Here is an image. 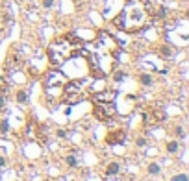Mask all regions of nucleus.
<instances>
[{
	"label": "nucleus",
	"mask_w": 189,
	"mask_h": 181,
	"mask_svg": "<svg viewBox=\"0 0 189 181\" xmlns=\"http://www.w3.org/2000/svg\"><path fill=\"white\" fill-rule=\"evenodd\" d=\"M82 50H84V54H85V57H87L89 67H91L95 76L104 78V76H108V74H111L115 70L119 46H117V41L109 33H106V32L98 33V37H96L93 43L85 44Z\"/></svg>",
	"instance_id": "f257e3e1"
},
{
	"label": "nucleus",
	"mask_w": 189,
	"mask_h": 181,
	"mask_svg": "<svg viewBox=\"0 0 189 181\" xmlns=\"http://www.w3.org/2000/svg\"><path fill=\"white\" fill-rule=\"evenodd\" d=\"M152 22V9L146 0H126L122 11L113 21L119 30L126 33H135L149 28Z\"/></svg>",
	"instance_id": "f03ea898"
},
{
	"label": "nucleus",
	"mask_w": 189,
	"mask_h": 181,
	"mask_svg": "<svg viewBox=\"0 0 189 181\" xmlns=\"http://www.w3.org/2000/svg\"><path fill=\"white\" fill-rule=\"evenodd\" d=\"M84 48V43L80 39H76L74 35H67V37H61L58 41H54L48 48V56L50 61L56 67H61L63 63H67L70 57L78 56Z\"/></svg>",
	"instance_id": "7ed1b4c3"
},
{
	"label": "nucleus",
	"mask_w": 189,
	"mask_h": 181,
	"mask_svg": "<svg viewBox=\"0 0 189 181\" xmlns=\"http://www.w3.org/2000/svg\"><path fill=\"white\" fill-rule=\"evenodd\" d=\"M84 82H69L63 85V102L67 104H78L84 98Z\"/></svg>",
	"instance_id": "20e7f679"
},
{
	"label": "nucleus",
	"mask_w": 189,
	"mask_h": 181,
	"mask_svg": "<svg viewBox=\"0 0 189 181\" xmlns=\"http://www.w3.org/2000/svg\"><path fill=\"white\" fill-rule=\"evenodd\" d=\"M95 115L102 122H111L115 118V104L113 102H95Z\"/></svg>",
	"instance_id": "39448f33"
},
{
	"label": "nucleus",
	"mask_w": 189,
	"mask_h": 181,
	"mask_svg": "<svg viewBox=\"0 0 189 181\" xmlns=\"http://www.w3.org/2000/svg\"><path fill=\"white\" fill-rule=\"evenodd\" d=\"M63 85H65V78L61 76L59 72H52L45 83V89H47L48 96H59L63 93Z\"/></svg>",
	"instance_id": "423d86ee"
},
{
	"label": "nucleus",
	"mask_w": 189,
	"mask_h": 181,
	"mask_svg": "<svg viewBox=\"0 0 189 181\" xmlns=\"http://www.w3.org/2000/svg\"><path fill=\"white\" fill-rule=\"evenodd\" d=\"M95 102H113L115 100V93L113 91H104V93H98L93 96Z\"/></svg>",
	"instance_id": "0eeeda50"
},
{
	"label": "nucleus",
	"mask_w": 189,
	"mask_h": 181,
	"mask_svg": "<svg viewBox=\"0 0 189 181\" xmlns=\"http://www.w3.org/2000/svg\"><path fill=\"white\" fill-rule=\"evenodd\" d=\"M167 150H169L171 153H178V152H180V144H178L176 140H171V142L167 144Z\"/></svg>",
	"instance_id": "6e6552de"
},
{
	"label": "nucleus",
	"mask_w": 189,
	"mask_h": 181,
	"mask_svg": "<svg viewBox=\"0 0 189 181\" xmlns=\"http://www.w3.org/2000/svg\"><path fill=\"white\" fill-rule=\"evenodd\" d=\"M117 172H119V164H117V163H111L108 166V170H106V174H108V175H115Z\"/></svg>",
	"instance_id": "1a4fd4ad"
},
{
	"label": "nucleus",
	"mask_w": 189,
	"mask_h": 181,
	"mask_svg": "<svg viewBox=\"0 0 189 181\" xmlns=\"http://www.w3.org/2000/svg\"><path fill=\"white\" fill-rule=\"evenodd\" d=\"M149 174H150V175H158V174H160V164L152 163L150 166H149Z\"/></svg>",
	"instance_id": "9d476101"
},
{
	"label": "nucleus",
	"mask_w": 189,
	"mask_h": 181,
	"mask_svg": "<svg viewBox=\"0 0 189 181\" xmlns=\"http://www.w3.org/2000/svg\"><path fill=\"white\" fill-rule=\"evenodd\" d=\"M26 98H28V93H26V91H20V93L17 94V100H19L20 104H22V102H26Z\"/></svg>",
	"instance_id": "9b49d317"
},
{
	"label": "nucleus",
	"mask_w": 189,
	"mask_h": 181,
	"mask_svg": "<svg viewBox=\"0 0 189 181\" xmlns=\"http://www.w3.org/2000/svg\"><path fill=\"white\" fill-rule=\"evenodd\" d=\"M141 83L143 85H150L152 83V78L149 76V74H143V76H141Z\"/></svg>",
	"instance_id": "f8f14e48"
},
{
	"label": "nucleus",
	"mask_w": 189,
	"mask_h": 181,
	"mask_svg": "<svg viewBox=\"0 0 189 181\" xmlns=\"http://www.w3.org/2000/svg\"><path fill=\"white\" fill-rule=\"evenodd\" d=\"M171 181H189V179H187V175H186V174H176Z\"/></svg>",
	"instance_id": "ddd939ff"
},
{
	"label": "nucleus",
	"mask_w": 189,
	"mask_h": 181,
	"mask_svg": "<svg viewBox=\"0 0 189 181\" xmlns=\"http://www.w3.org/2000/svg\"><path fill=\"white\" fill-rule=\"evenodd\" d=\"M67 164H70V166H76V164H78V159H76L74 155H69V157H67Z\"/></svg>",
	"instance_id": "4468645a"
},
{
	"label": "nucleus",
	"mask_w": 189,
	"mask_h": 181,
	"mask_svg": "<svg viewBox=\"0 0 189 181\" xmlns=\"http://www.w3.org/2000/svg\"><path fill=\"white\" fill-rule=\"evenodd\" d=\"M8 128H9L8 120H2V124H0V133H8Z\"/></svg>",
	"instance_id": "2eb2a0df"
},
{
	"label": "nucleus",
	"mask_w": 189,
	"mask_h": 181,
	"mask_svg": "<svg viewBox=\"0 0 189 181\" xmlns=\"http://www.w3.org/2000/svg\"><path fill=\"white\" fill-rule=\"evenodd\" d=\"M4 109H6V98L0 96V111H4Z\"/></svg>",
	"instance_id": "dca6fc26"
},
{
	"label": "nucleus",
	"mask_w": 189,
	"mask_h": 181,
	"mask_svg": "<svg viewBox=\"0 0 189 181\" xmlns=\"http://www.w3.org/2000/svg\"><path fill=\"white\" fill-rule=\"evenodd\" d=\"M43 6L45 8H52L54 6V0H43Z\"/></svg>",
	"instance_id": "f3484780"
},
{
	"label": "nucleus",
	"mask_w": 189,
	"mask_h": 181,
	"mask_svg": "<svg viewBox=\"0 0 189 181\" xmlns=\"http://www.w3.org/2000/svg\"><path fill=\"white\" fill-rule=\"evenodd\" d=\"M122 78H124V74H122V72H117V74H115V79H117V82H121Z\"/></svg>",
	"instance_id": "a211bd4d"
},
{
	"label": "nucleus",
	"mask_w": 189,
	"mask_h": 181,
	"mask_svg": "<svg viewBox=\"0 0 189 181\" xmlns=\"http://www.w3.org/2000/svg\"><path fill=\"white\" fill-rule=\"evenodd\" d=\"M176 133H178V137H183V135H186V133H183V129H182V128H176Z\"/></svg>",
	"instance_id": "6ab92c4d"
},
{
	"label": "nucleus",
	"mask_w": 189,
	"mask_h": 181,
	"mask_svg": "<svg viewBox=\"0 0 189 181\" xmlns=\"http://www.w3.org/2000/svg\"><path fill=\"white\" fill-rule=\"evenodd\" d=\"M58 135H59V137H65V135H67V133H65L63 129H58Z\"/></svg>",
	"instance_id": "aec40b11"
},
{
	"label": "nucleus",
	"mask_w": 189,
	"mask_h": 181,
	"mask_svg": "<svg viewBox=\"0 0 189 181\" xmlns=\"http://www.w3.org/2000/svg\"><path fill=\"white\" fill-rule=\"evenodd\" d=\"M4 164H6V159H4V157H0V166H4Z\"/></svg>",
	"instance_id": "412c9836"
}]
</instances>
